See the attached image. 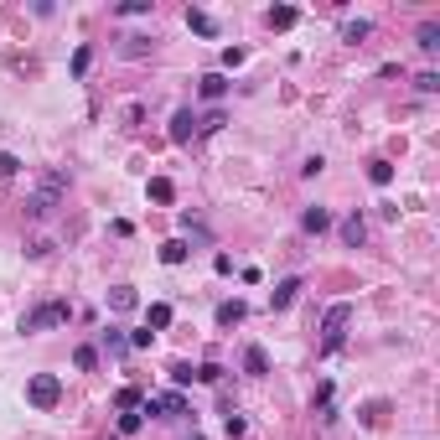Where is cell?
<instances>
[{
	"instance_id": "2",
	"label": "cell",
	"mask_w": 440,
	"mask_h": 440,
	"mask_svg": "<svg viewBox=\"0 0 440 440\" xmlns=\"http://www.w3.org/2000/svg\"><path fill=\"white\" fill-rule=\"evenodd\" d=\"M348 322H352V305H348V301L326 305V316H322V348H326V352L342 348V337H348Z\"/></svg>"
},
{
	"instance_id": "20",
	"label": "cell",
	"mask_w": 440,
	"mask_h": 440,
	"mask_svg": "<svg viewBox=\"0 0 440 440\" xmlns=\"http://www.w3.org/2000/svg\"><path fill=\"white\" fill-rule=\"evenodd\" d=\"M368 21H342V42H368Z\"/></svg>"
},
{
	"instance_id": "4",
	"label": "cell",
	"mask_w": 440,
	"mask_h": 440,
	"mask_svg": "<svg viewBox=\"0 0 440 440\" xmlns=\"http://www.w3.org/2000/svg\"><path fill=\"white\" fill-rule=\"evenodd\" d=\"M68 305H62V301H47V305H36V311H26L21 316V331H47V326H62V322H68Z\"/></svg>"
},
{
	"instance_id": "29",
	"label": "cell",
	"mask_w": 440,
	"mask_h": 440,
	"mask_svg": "<svg viewBox=\"0 0 440 440\" xmlns=\"http://www.w3.org/2000/svg\"><path fill=\"white\" fill-rule=\"evenodd\" d=\"M192 378H197L192 363H171V383H192Z\"/></svg>"
},
{
	"instance_id": "26",
	"label": "cell",
	"mask_w": 440,
	"mask_h": 440,
	"mask_svg": "<svg viewBox=\"0 0 440 440\" xmlns=\"http://www.w3.org/2000/svg\"><path fill=\"white\" fill-rule=\"evenodd\" d=\"M114 404H119V409H125V415H130V409L140 404V389H119V394H114Z\"/></svg>"
},
{
	"instance_id": "19",
	"label": "cell",
	"mask_w": 440,
	"mask_h": 440,
	"mask_svg": "<svg viewBox=\"0 0 440 440\" xmlns=\"http://www.w3.org/2000/svg\"><path fill=\"white\" fill-rule=\"evenodd\" d=\"M368 181H373V186H389V181H394V166H389V161H368Z\"/></svg>"
},
{
	"instance_id": "14",
	"label": "cell",
	"mask_w": 440,
	"mask_h": 440,
	"mask_svg": "<svg viewBox=\"0 0 440 440\" xmlns=\"http://www.w3.org/2000/svg\"><path fill=\"white\" fill-rule=\"evenodd\" d=\"M244 311H249L244 301H223L218 305V326H238V322H244Z\"/></svg>"
},
{
	"instance_id": "17",
	"label": "cell",
	"mask_w": 440,
	"mask_h": 440,
	"mask_svg": "<svg viewBox=\"0 0 440 440\" xmlns=\"http://www.w3.org/2000/svg\"><path fill=\"white\" fill-rule=\"evenodd\" d=\"M186 259V238H166L161 244V264H181Z\"/></svg>"
},
{
	"instance_id": "36",
	"label": "cell",
	"mask_w": 440,
	"mask_h": 440,
	"mask_svg": "<svg viewBox=\"0 0 440 440\" xmlns=\"http://www.w3.org/2000/svg\"><path fill=\"white\" fill-rule=\"evenodd\" d=\"M197 378H202V383H218L223 368H218V363H202V368H197Z\"/></svg>"
},
{
	"instance_id": "18",
	"label": "cell",
	"mask_w": 440,
	"mask_h": 440,
	"mask_svg": "<svg viewBox=\"0 0 440 440\" xmlns=\"http://www.w3.org/2000/svg\"><path fill=\"white\" fill-rule=\"evenodd\" d=\"M171 197H177V186H171L166 177H151V202H161V207H166Z\"/></svg>"
},
{
	"instance_id": "25",
	"label": "cell",
	"mask_w": 440,
	"mask_h": 440,
	"mask_svg": "<svg viewBox=\"0 0 440 440\" xmlns=\"http://www.w3.org/2000/svg\"><path fill=\"white\" fill-rule=\"evenodd\" d=\"M104 342H109V352H130V337H125V331H104Z\"/></svg>"
},
{
	"instance_id": "5",
	"label": "cell",
	"mask_w": 440,
	"mask_h": 440,
	"mask_svg": "<svg viewBox=\"0 0 440 440\" xmlns=\"http://www.w3.org/2000/svg\"><path fill=\"white\" fill-rule=\"evenodd\" d=\"M192 135H197V114H192V109H177V114H171V140L186 145Z\"/></svg>"
},
{
	"instance_id": "21",
	"label": "cell",
	"mask_w": 440,
	"mask_h": 440,
	"mask_svg": "<svg viewBox=\"0 0 440 440\" xmlns=\"http://www.w3.org/2000/svg\"><path fill=\"white\" fill-rule=\"evenodd\" d=\"M119 52H125V57H145V52H151V36H125Z\"/></svg>"
},
{
	"instance_id": "34",
	"label": "cell",
	"mask_w": 440,
	"mask_h": 440,
	"mask_svg": "<svg viewBox=\"0 0 440 440\" xmlns=\"http://www.w3.org/2000/svg\"><path fill=\"white\" fill-rule=\"evenodd\" d=\"M26 254H32V259H42V254H52V238H32V244H26Z\"/></svg>"
},
{
	"instance_id": "8",
	"label": "cell",
	"mask_w": 440,
	"mask_h": 440,
	"mask_svg": "<svg viewBox=\"0 0 440 440\" xmlns=\"http://www.w3.org/2000/svg\"><path fill=\"white\" fill-rule=\"evenodd\" d=\"M244 373H254V378H264V373H270V352H264L259 342H254V348H244Z\"/></svg>"
},
{
	"instance_id": "31",
	"label": "cell",
	"mask_w": 440,
	"mask_h": 440,
	"mask_svg": "<svg viewBox=\"0 0 440 440\" xmlns=\"http://www.w3.org/2000/svg\"><path fill=\"white\" fill-rule=\"evenodd\" d=\"M73 363L88 373V368H99V352H93V348H78V352H73Z\"/></svg>"
},
{
	"instance_id": "12",
	"label": "cell",
	"mask_w": 440,
	"mask_h": 440,
	"mask_svg": "<svg viewBox=\"0 0 440 440\" xmlns=\"http://www.w3.org/2000/svg\"><path fill=\"white\" fill-rule=\"evenodd\" d=\"M166 326H171V305L156 301L151 311H145V331H166Z\"/></svg>"
},
{
	"instance_id": "32",
	"label": "cell",
	"mask_w": 440,
	"mask_h": 440,
	"mask_svg": "<svg viewBox=\"0 0 440 440\" xmlns=\"http://www.w3.org/2000/svg\"><path fill=\"white\" fill-rule=\"evenodd\" d=\"M244 57H249L244 47H228V52H223V68H228V73H233V68H244Z\"/></svg>"
},
{
	"instance_id": "37",
	"label": "cell",
	"mask_w": 440,
	"mask_h": 440,
	"mask_svg": "<svg viewBox=\"0 0 440 440\" xmlns=\"http://www.w3.org/2000/svg\"><path fill=\"white\" fill-rule=\"evenodd\" d=\"M140 430V415H119V435H135Z\"/></svg>"
},
{
	"instance_id": "27",
	"label": "cell",
	"mask_w": 440,
	"mask_h": 440,
	"mask_svg": "<svg viewBox=\"0 0 440 440\" xmlns=\"http://www.w3.org/2000/svg\"><path fill=\"white\" fill-rule=\"evenodd\" d=\"M88 62H93V52H88V47H78V52H73V78H83V73H88Z\"/></svg>"
},
{
	"instance_id": "1",
	"label": "cell",
	"mask_w": 440,
	"mask_h": 440,
	"mask_svg": "<svg viewBox=\"0 0 440 440\" xmlns=\"http://www.w3.org/2000/svg\"><path fill=\"white\" fill-rule=\"evenodd\" d=\"M62 192H68V177H62V171H47L42 186L26 197V218H47V212L57 207V197H62Z\"/></svg>"
},
{
	"instance_id": "22",
	"label": "cell",
	"mask_w": 440,
	"mask_h": 440,
	"mask_svg": "<svg viewBox=\"0 0 440 440\" xmlns=\"http://www.w3.org/2000/svg\"><path fill=\"white\" fill-rule=\"evenodd\" d=\"M156 409H166V415H186V399L181 394H161V399H156Z\"/></svg>"
},
{
	"instance_id": "35",
	"label": "cell",
	"mask_w": 440,
	"mask_h": 440,
	"mask_svg": "<svg viewBox=\"0 0 440 440\" xmlns=\"http://www.w3.org/2000/svg\"><path fill=\"white\" fill-rule=\"evenodd\" d=\"M223 430H228V435H244V415H238V409H228V420H223Z\"/></svg>"
},
{
	"instance_id": "30",
	"label": "cell",
	"mask_w": 440,
	"mask_h": 440,
	"mask_svg": "<svg viewBox=\"0 0 440 440\" xmlns=\"http://www.w3.org/2000/svg\"><path fill=\"white\" fill-rule=\"evenodd\" d=\"M119 16H151V0H125V6H119Z\"/></svg>"
},
{
	"instance_id": "16",
	"label": "cell",
	"mask_w": 440,
	"mask_h": 440,
	"mask_svg": "<svg viewBox=\"0 0 440 440\" xmlns=\"http://www.w3.org/2000/svg\"><path fill=\"white\" fill-rule=\"evenodd\" d=\"M270 26L275 32H290L296 26V6H270Z\"/></svg>"
},
{
	"instance_id": "9",
	"label": "cell",
	"mask_w": 440,
	"mask_h": 440,
	"mask_svg": "<svg viewBox=\"0 0 440 440\" xmlns=\"http://www.w3.org/2000/svg\"><path fill=\"white\" fill-rule=\"evenodd\" d=\"M301 228H305V233H326V228H331V212H326V207H305V212H301Z\"/></svg>"
},
{
	"instance_id": "28",
	"label": "cell",
	"mask_w": 440,
	"mask_h": 440,
	"mask_svg": "<svg viewBox=\"0 0 440 440\" xmlns=\"http://www.w3.org/2000/svg\"><path fill=\"white\" fill-rule=\"evenodd\" d=\"M197 130H202V135H212V130H223V109H212V114H202V119H197Z\"/></svg>"
},
{
	"instance_id": "23",
	"label": "cell",
	"mask_w": 440,
	"mask_h": 440,
	"mask_svg": "<svg viewBox=\"0 0 440 440\" xmlns=\"http://www.w3.org/2000/svg\"><path fill=\"white\" fill-rule=\"evenodd\" d=\"M21 171V156H11V151H0V181H11Z\"/></svg>"
},
{
	"instance_id": "11",
	"label": "cell",
	"mask_w": 440,
	"mask_h": 440,
	"mask_svg": "<svg viewBox=\"0 0 440 440\" xmlns=\"http://www.w3.org/2000/svg\"><path fill=\"white\" fill-rule=\"evenodd\" d=\"M363 238H368V223H363V218H357V212H352V218H348V223H342V244H352V249H363Z\"/></svg>"
},
{
	"instance_id": "24",
	"label": "cell",
	"mask_w": 440,
	"mask_h": 440,
	"mask_svg": "<svg viewBox=\"0 0 440 440\" xmlns=\"http://www.w3.org/2000/svg\"><path fill=\"white\" fill-rule=\"evenodd\" d=\"M140 119H145V109H140V104H125V109H119V125H125V130H135Z\"/></svg>"
},
{
	"instance_id": "6",
	"label": "cell",
	"mask_w": 440,
	"mask_h": 440,
	"mask_svg": "<svg viewBox=\"0 0 440 440\" xmlns=\"http://www.w3.org/2000/svg\"><path fill=\"white\" fill-rule=\"evenodd\" d=\"M296 296H301V275H290V280H280V285L270 290V305H275V311H285Z\"/></svg>"
},
{
	"instance_id": "7",
	"label": "cell",
	"mask_w": 440,
	"mask_h": 440,
	"mask_svg": "<svg viewBox=\"0 0 440 440\" xmlns=\"http://www.w3.org/2000/svg\"><path fill=\"white\" fill-rule=\"evenodd\" d=\"M197 88H202V99L218 104L223 93H228V73H202V78H197Z\"/></svg>"
},
{
	"instance_id": "13",
	"label": "cell",
	"mask_w": 440,
	"mask_h": 440,
	"mask_svg": "<svg viewBox=\"0 0 440 440\" xmlns=\"http://www.w3.org/2000/svg\"><path fill=\"white\" fill-rule=\"evenodd\" d=\"M186 26H192L197 36H218V21H212L207 11H186Z\"/></svg>"
},
{
	"instance_id": "15",
	"label": "cell",
	"mask_w": 440,
	"mask_h": 440,
	"mask_svg": "<svg viewBox=\"0 0 440 440\" xmlns=\"http://www.w3.org/2000/svg\"><path fill=\"white\" fill-rule=\"evenodd\" d=\"M415 42H420V52H430V57H435V52H440V26H435V21H425Z\"/></svg>"
},
{
	"instance_id": "33",
	"label": "cell",
	"mask_w": 440,
	"mask_h": 440,
	"mask_svg": "<svg viewBox=\"0 0 440 440\" xmlns=\"http://www.w3.org/2000/svg\"><path fill=\"white\" fill-rule=\"evenodd\" d=\"M415 88H420V93H435V88H440V73H420Z\"/></svg>"
},
{
	"instance_id": "10",
	"label": "cell",
	"mask_w": 440,
	"mask_h": 440,
	"mask_svg": "<svg viewBox=\"0 0 440 440\" xmlns=\"http://www.w3.org/2000/svg\"><path fill=\"white\" fill-rule=\"evenodd\" d=\"M140 296H135V285H114L109 290V311H135Z\"/></svg>"
},
{
	"instance_id": "3",
	"label": "cell",
	"mask_w": 440,
	"mask_h": 440,
	"mask_svg": "<svg viewBox=\"0 0 440 440\" xmlns=\"http://www.w3.org/2000/svg\"><path fill=\"white\" fill-rule=\"evenodd\" d=\"M62 399V378L57 373H36L32 383H26V404H36V409H52Z\"/></svg>"
}]
</instances>
